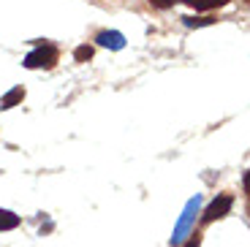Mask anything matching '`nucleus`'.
Masks as SVG:
<instances>
[{
  "label": "nucleus",
  "mask_w": 250,
  "mask_h": 247,
  "mask_svg": "<svg viewBox=\"0 0 250 247\" xmlns=\"http://www.w3.org/2000/svg\"><path fill=\"white\" fill-rule=\"evenodd\" d=\"M57 60H60V52H57L55 43H38L36 49L22 60V65L30 68V71H38V68L49 71V68H55V65H57Z\"/></svg>",
  "instance_id": "obj_1"
},
{
  "label": "nucleus",
  "mask_w": 250,
  "mask_h": 247,
  "mask_svg": "<svg viewBox=\"0 0 250 247\" xmlns=\"http://www.w3.org/2000/svg\"><path fill=\"white\" fill-rule=\"evenodd\" d=\"M199 204H201V198H199V196L188 201V206H185V212H182L180 223L174 226V236H171V245H180V242L185 239L188 234H190V226H193V220H196V212H199Z\"/></svg>",
  "instance_id": "obj_2"
},
{
  "label": "nucleus",
  "mask_w": 250,
  "mask_h": 247,
  "mask_svg": "<svg viewBox=\"0 0 250 247\" xmlns=\"http://www.w3.org/2000/svg\"><path fill=\"white\" fill-rule=\"evenodd\" d=\"M231 206H234V198L229 196V193H220L218 198H212V201H209V206L204 209V215H201V220H204V223L220 220V217H226L229 212H231Z\"/></svg>",
  "instance_id": "obj_3"
},
{
  "label": "nucleus",
  "mask_w": 250,
  "mask_h": 247,
  "mask_svg": "<svg viewBox=\"0 0 250 247\" xmlns=\"http://www.w3.org/2000/svg\"><path fill=\"white\" fill-rule=\"evenodd\" d=\"M98 46H106V49H123L125 46V36L120 30H104V33H98Z\"/></svg>",
  "instance_id": "obj_4"
},
{
  "label": "nucleus",
  "mask_w": 250,
  "mask_h": 247,
  "mask_svg": "<svg viewBox=\"0 0 250 247\" xmlns=\"http://www.w3.org/2000/svg\"><path fill=\"white\" fill-rule=\"evenodd\" d=\"M22 98H25V87L17 84L14 90H8V93L3 95V98H0V109H11V106H17Z\"/></svg>",
  "instance_id": "obj_5"
},
{
  "label": "nucleus",
  "mask_w": 250,
  "mask_h": 247,
  "mask_svg": "<svg viewBox=\"0 0 250 247\" xmlns=\"http://www.w3.org/2000/svg\"><path fill=\"white\" fill-rule=\"evenodd\" d=\"M19 223V215H14L11 209H0V231H14Z\"/></svg>",
  "instance_id": "obj_6"
},
{
  "label": "nucleus",
  "mask_w": 250,
  "mask_h": 247,
  "mask_svg": "<svg viewBox=\"0 0 250 247\" xmlns=\"http://www.w3.org/2000/svg\"><path fill=\"white\" fill-rule=\"evenodd\" d=\"M190 8H199V11H209V8H220L226 6L229 0H185Z\"/></svg>",
  "instance_id": "obj_7"
},
{
  "label": "nucleus",
  "mask_w": 250,
  "mask_h": 247,
  "mask_svg": "<svg viewBox=\"0 0 250 247\" xmlns=\"http://www.w3.org/2000/svg\"><path fill=\"white\" fill-rule=\"evenodd\" d=\"M90 57H93V46H87V43L76 46V52H74V60H76V62H87Z\"/></svg>",
  "instance_id": "obj_8"
},
{
  "label": "nucleus",
  "mask_w": 250,
  "mask_h": 247,
  "mask_svg": "<svg viewBox=\"0 0 250 247\" xmlns=\"http://www.w3.org/2000/svg\"><path fill=\"white\" fill-rule=\"evenodd\" d=\"M212 22H215L212 17H199V19H196V17H185V25L188 27H204V25H212Z\"/></svg>",
  "instance_id": "obj_9"
},
{
  "label": "nucleus",
  "mask_w": 250,
  "mask_h": 247,
  "mask_svg": "<svg viewBox=\"0 0 250 247\" xmlns=\"http://www.w3.org/2000/svg\"><path fill=\"white\" fill-rule=\"evenodd\" d=\"M185 247H201V234H190V239H188Z\"/></svg>",
  "instance_id": "obj_10"
},
{
  "label": "nucleus",
  "mask_w": 250,
  "mask_h": 247,
  "mask_svg": "<svg viewBox=\"0 0 250 247\" xmlns=\"http://www.w3.org/2000/svg\"><path fill=\"white\" fill-rule=\"evenodd\" d=\"M152 6H158V8H171L174 6V0H150Z\"/></svg>",
  "instance_id": "obj_11"
},
{
  "label": "nucleus",
  "mask_w": 250,
  "mask_h": 247,
  "mask_svg": "<svg viewBox=\"0 0 250 247\" xmlns=\"http://www.w3.org/2000/svg\"><path fill=\"white\" fill-rule=\"evenodd\" d=\"M245 193L250 196V171H245Z\"/></svg>",
  "instance_id": "obj_12"
}]
</instances>
